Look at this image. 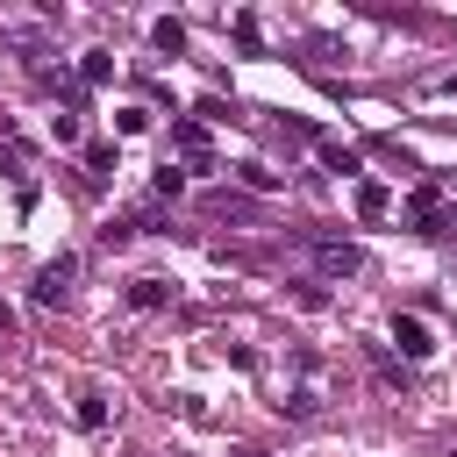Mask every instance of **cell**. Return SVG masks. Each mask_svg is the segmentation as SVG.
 I'll return each mask as SVG.
<instances>
[{
  "label": "cell",
  "instance_id": "9",
  "mask_svg": "<svg viewBox=\"0 0 457 457\" xmlns=\"http://www.w3.org/2000/svg\"><path fill=\"white\" fill-rule=\"evenodd\" d=\"M314 143H321V164H328V171H343V179L357 171V150H343L336 136H314Z\"/></svg>",
  "mask_w": 457,
  "mask_h": 457
},
{
  "label": "cell",
  "instance_id": "6",
  "mask_svg": "<svg viewBox=\"0 0 457 457\" xmlns=\"http://www.w3.org/2000/svg\"><path fill=\"white\" fill-rule=\"evenodd\" d=\"M207 214H214V221H257V207H250L243 193H214V200H207Z\"/></svg>",
  "mask_w": 457,
  "mask_h": 457
},
{
  "label": "cell",
  "instance_id": "11",
  "mask_svg": "<svg viewBox=\"0 0 457 457\" xmlns=\"http://www.w3.org/2000/svg\"><path fill=\"white\" fill-rule=\"evenodd\" d=\"M179 186H186V171H179V164H164V171L150 179V200H179Z\"/></svg>",
  "mask_w": 457,
  "mask_h": 457
},
{
  "label": "cell",
  "instance_id": "7",
  "mask_svg": "<svg viewBox=\"0 0 457 457\" xmlns=\"http://www.w3.org/2000/svg\"><path fill=\"white\" fill-rule=\"evenodd\" d=\"M150 43H157L164 57H179V50H186V21H171V14H164V21H150Z\"/></svg>",
  "mask_w": 457,
  "mask_h": 457
},
{
  "label": "cell",
  "instance_id": "14",
  "mask_svg": "<svg viewBox=\"0 0 457 457\" xmlns=\"http://www.w3.org/2000/svg\"><path fill=\"white\" fill-rule=\"evenodd\" d=\"M50 136L57 143H79V114H50Z\"/></svg>",
  "mask_w": 457,
  "mask_h": 457
},
{
  "label": "cell",
  "instance_id": "12",
  "mask_svg": "<svg viewBox=\"0 0 457 457\" xmlns=\"http://www.w3.org/2000/svg\"><path fill=\"white\" fill-rule=\"evenodd\" d=\"M107 71H114V57H107V50H86V64H79V79H86V86H100Z\"/></svg>",
  "mask_w": 457,
  "mask_h": 457
},
{
  "label": "cell",
  "instance_id": "8",
  "mask_svg": "<svg viewBox=\"0 0 457 457\" xmlns=\"http://www.w3.org/2000/svg\"><path fill=\"white\" fill-rule=\"evenodd\" d=\"M386 207H393V193H386L378 179H364V186H357V214H364V221H378Z\"/></svg>",
  "mask_w": 457,
  "mask_h": 457
},
{
  "label": "cell",
  "instance_id": "2",
  "mask_svg": "<svg viewBox=\"0 0 457 457\" xmlns=\"http://www.w3.org/2000/svg\"><path fill=\"white\" fill-rule=\"evenodd\" d=\"M71 278H79V257H50V264L36 271V300H43V307H57V300L71 293Z\"/></svg>",
  "mask_w": 457,
  "mask_h": 457
},
{
  "label": "cell",
  "instance_id": "15",
  "mask_svg": "<svg viewBox=\"0 0 457 457\" xmlns=\"http://www.w3.org/2000/svg\"><path fill=\"white\" fill-rule=\"evenodd\" d=\"M243 186H257V193H271V186H278V171H264V164H243Z\"/></svg>",
  "mask_w": 457,
  "mask_h": 457
},
{
  "label": "cell",
  "instance_id": "5",
  "mask_svg": "<svg viewBox=\"0 0 457 457\" xmlns=\"http://www.w3.org/2000/svg\"><path fill=\"white\" fill-rule=\"evenodd\" d=\"M129 307L157 314V307H171V286H164V278H129Z\"/></svg>",
  "mask_w": 457,
  "mask_h": 457
},
{
  "label": "cell",
  "instance_id": "16",
  "mask_svg": "<svg viewBox=\"0 0 457 457\" xmlns=\"http://www.w3.org/2000/svg\"><path fill=\"white\" fill-rule=\"evenodd\" d=\"M236 457H257V450H236Z\"/></svg>",
  "mask_w": 457,
  "mask_h": 457
},
{
  "label": "cell",
  "instance_id": "3",
  "mask_svg": "<svg viewBox=\"0 0 457 457\" xmlns=\"http://www.w3.org/2000/svg\"><path fill=\"white\" fill-rule=\"evenodd\" d=\"M171 150H179L193 171H207V164H214V150H207V129H200V121H171Z\"/></svg>",
  "mask_w": 457,
  "mask_h": 457
},
{
  "label": "cell",
  "instance_id": "10",
  "mask_svg": "<svg viewBox=\"0 0 457 457\" xmlns=\"http://www.w3.org/2000/svg\"><path fill=\"white\" fill-rule=\"evenodd\" d=\"M71 414H79V428H100V421H107V393H93V386H86Z\"/></svg>",
  "mask_w": 457,
  "mask_h": 457
},
{
  "label": "cell",
  "instance_id": "1",
  "mask_svg": "<svg viewBox=\"0 0 457 457\" xmlns=\"http://www.w3.org/2000/svg\"><path fill=\"white\" fill-rule=\"evenodd\" d=\"M307 257H314V271H321V278H350V271H364V250H357V243H336V236L307 243Z\"/></svg>",
  "mask_w": 457,
  "mask_h": 457
},
{
  "label": "cell",
  "instance_id": "4",
  "mask_svg": "<svg viewBox=\"0 0 457 457\" xmlns=\"http://www.w3.org/2000/svg\"><path fill=\"white\" fill-rule=\"evenodd\" d=\"M393 343H400V357H428L436 350V336H428L421 314H393Z\"/></svg>",
  "mask_w": 457,
  "mask_h": 457
},
{
  "label": "cell",
  "instance_id": "13",
  "mask_svg": "<svg viewBox=\"0 0 457 457\" xmlns=\"http://www.w3.org/2000/svg\"><path fill=\"white\" fill-rule=\"evenodd\" d=\"M143 129H150V107H121L114 114V136H143Z\"/></svg>",
  "mask_w": 457,
  "mask_h": 457
}]
</instances>
